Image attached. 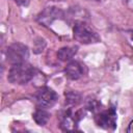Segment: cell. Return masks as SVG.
<instances>
[{
    "label": "cell",
    "mask_w": 133,
    "mask_h": 133,
    "mask_svg": "<svg viewBox=\"0 0 133 133\" xmlns=\"http://www.w3.org/2000/svg\"><path fill=\"white\" fill-rule=\"evenodd\" d=\"M34 77V68L26 61L12 64L7 79L14 84H26Z\"/></svg>",
    "instance_id": "obj_1"
},
{
    "label": "cell",
    "mask_w": 133,
    "mask_h": 133,
    "mask_svg": "<svg viewBox=\"0 0 133 133\" xmlns=\"http://www.w3.org/2000/svg\"><path fill=\"white\" fill-rule=\"evenodd\" d=\"M73 34H74V38L77 42L84 45L95 44L101 41V37L97 33V31H95L89 25H87L83 21H79L75 23L73 27Z\"/></svg>",
    "instance_id": "obj_2"
},
{
    "label": "cell",
    "mask_w": 133,
    "mask_h": 133,
    "mask_svg": "<svg viewBox=\"0 0 133 133\" xmlns=\"http://www.w3.org/2000/svg\"><path fill=\"white\" fill-rule=\"evenodd\" d=\"M28 55H29V51L27 46L21 43H15L10 45L6 51L7 61L11 64L26 61V59L28 58Z\"/></svg>",
    "instance_id": "obj_3"
},
{
    "label": "cell",
    "mask_w": 133,
    "mask_h": 133,
    "mask_svg": "<svg viewBox=\"0 0 133 133\" xmlns=\"http://www.w3.org/2000/svg\"><path fill=\"white\" fill-rule=\"evenodd\" d=\"M116 112L114 108L98 112L95 116L96 124L106 130H114L116 127Z\"/></svg>",
    "instance_id": "obj_4"
},
{
    "label": "cell",
    "mask_w": 133,
    "mask_h": 133,
    "mask_svg": "<svg viewBox=\"0 0 133 133\" xmlns=\"http://www.w3.org/2000/svg\"><path fill=\"white\" fill-rule=\"evenodd\" d=\"M58 100L57 94L50 87H42L36 92V101L42 108H50Z\"/></svg>",
    "instance_id": "obj_5"
},
{
    "label": "cell",
    "mask_w": 133,
    "mask_h": 133,
    "mask_svg": "<svg viewBox=\"0 0 133 133\" xmlns=\"http://www.w3.org/2000/svg\"><path fill=\"white\" fill-rule=\"evenodd\" d=\"M83 114L81 110L78 111H73L72 108H69L64 114L62 115L61 119V128L66 131H74L77 129L78 123L82 118Z\"/></svg>",
    "instance_id": "obj_6"
},
{
    "label": "cell",
    "mask_w": 133,
    "mask_h": 133,
    "mask_svg": "<svg viewBox=\"0 0 133 133\" xmlns=\"http://www.w3.org/2000/svg\"><path fill=\"white\" fill-rule=\"evenodd\" d=\"M62 16V11L59 8L56 7H47L43 10V12L38 16L37 20L39 23L44 25H49L51 24L55 19H58Z\"/></svg>",
    "instance_id": "obj_7"
},
{
    "label": "cell",
    "mask_w": 133,
    "mask_h": 133,
    "mask_svg": "<svg viewBox=\"0 0 133 133\" xmlns=\"http://www.w3.org/2000/svg\"><path fill=\"white\" fill-rule=\"evenodd\" d=\"M64 72H65V75L68 78L72 79V80H77L79 79L80 77L83 76L84 74V70H83V65L78 62V61H70L65 69H64Z\"/></svg>",
    "instance_id": "obj_8"
},
{
    "label": "cell",
    "mask_w": 133,
    "mask_h": 133,
    "mask_svg": "<svg viewBox=\"0 0 133 133\" xmlns=\"http://www.w3.org/2000/svg\"><path fill=\"white\" fill-rule=\"evenodd\" d=\"M77 52V47H63L58 50L57 57L61 61H69L71 60Z\"/></svg>",
    "instance_id": "obj_9"
},
{
    "label": "cell",
    "mask_w": 133,
    "mask_h": 133,
    "mask_svg": "<svg viewBox=\"0 0 133 133\" xmlns=\"http://www.w3.org/2000/svg\"><path fill=\"white\" fill-rule=\"evenodd\" d=\"M33 118L37 125L45 126L50 119V113L46 111L44 108H39V109H36L35 112L33 113Z\"/></svg>",
    "instance_id": "obj_10"
},
{
    "label": "cell",
    "mask_w": 133,
    "mask_h": 133,
    "mask_svg": "<svg viewBox=\"0 0 133 133\" xmlns=\"http://www.w3.org/2000/svg\"><path fill=\"white\" fill-rule=\"evenodd\" d=\"M81 100V96L76 91L65 92V103L69 106H76Z\"/></svg>",
    "instance_id": "obj_11"
},
{
    "label": "cell",
    "mask_w": 133,
    "mask_h": 133,
    "mask_svg": "<svg viewBox=\"0 0 133 133\" xmlns=\"http://www.w3.org/2000/svg\"><path fill=\"white\" fill-rule=\"evenodd\" d=\"M86 107L87 109L91 110V111H98L99 110V107H100V104L97 100H88L87 101V104H86Z\"/></svg>",
    "instance_id": "obj_12"
},
{
    "label": "cell",
    "mask_w": 133,
    "mask_h": 133,
    "mask_svg": "<svg viewBox=\"0 0 133 133\" xmlns=\"http://www.w3.org/2000/svg\"><path fill=\"white\" fill-rule=\"evenodd\" d=\"M17 4L22 5V6H27L29 4V0H14Z\"/></svg>",
    "instance_id": "obj_13"
},
{
    "label": "cell",
    "mask_w": 133,
    "mask_h": 133,
    "mask_svg": "<svg viewBox=\"0 0 133 133\" xmlns=\"http://www.w3.org/2000/svg\"><path fill=\"white\" fill-rule=\"evenodd\" d=\"M128 132L129 133H133V121L130 123V125L128 127Z\"/></svg>",
    "instance_id": "obj_14"
},
{
    "label": "cell",
    "mask_w": 133,
    "mask_h": 133,
    "mask_svg": "<svg viewBox=\"0 0 133 133\" xmlns=\"http://www.w3.org/2000/svg\"><path fill=\"white\" fill-rule=\"evenodd\" d=\"M94 1H103V0H94Z\"/></svg>",
    "instance_id": "obj_15"
},
{
    "label": "cell",
    "mask_w": 133,
    "mask_h": 133,
    "mask_svg": "<svg viewBox=\"0 0 133 133\" xmlns=\"http://www.w3.org/2000/svg\"><path fill=\"white\" fill-rule=\"evenodd\" d=\"M132 39H133V32H132Z\"/></svg>",
    "instance_id": "obj_16"
}]
</instances>
